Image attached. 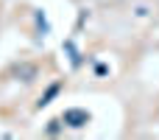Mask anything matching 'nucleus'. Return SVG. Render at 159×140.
Listing matches in <instances>:
<instances>
[{
    "instance_id": "obj_1",
    "label": "nucleus",
    "mask_w": 159,
    "mask_h": 140,
    "mask_svg": "<svg viewBox=\"0 0 159 140\" xmlns=\"http://www.w3.org/2000/svg\"><path fill=\"white\" fill-rule=\"evenodd\" d=\"M87 121H89V115L84 109H67L64 112V123H70V126H84Z\"/></svg>"
}]
</instances>
